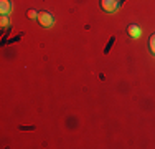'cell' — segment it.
<instances>
[{"mask_svg":"<svg viewBox=\"0 0 155 149\" xmlns=\"http://www.w3.org/2000/svg\"><path fill=\"white\" fill-rule=\"evenodd\" d=\"M127 33H129V36L137 38V36L140 35V28L137 27V25H129V27H127Z\"/></svg>","mask_w":155,"mask_h":149,"instance_id":"4","label":"cell"},{"mask_svg":"<svg viewBox=\"0 0 155 149\" xmlns=\"http://www.w3.org/2000/svg\"><path fill=\"white\" fill-rule=\"evenodd\" d=\"M8 23H10V22H8V17H7V15H2V18H0V25H2V28L5 30L7 27H8Z\"/></svg>","mask_w":155,"mask_h":149,"instance_id":"6","label":"cell"},{"mask_svg":"<svg viewBox=\"0 0 155 149\" xmlns=\"http://www.w3.org/2000/svg\"><path fill=\"white\" fill-rule=\"evenodd\" d=\"M10 10H12V3H10V0H0V13L8 15Z\"/></svg>","mask_w":155,"mask_h":149,"instance_id":"3","label":"cell"},{"mask_svg":"<svg viewBox=\"0 0 155 149\" xmlns=\"http://www.w3.org/2000/svg\"><path fill=\"white\" fill-rule=\"evenodd\" d=\"M101 7H102V10L112 13L119 9V0H101Z\"/></svg>","mask_w":155,"mask_h":149,"instance_id":"2","label":"cell"},{"mask_svg":"<svg viewBox=\"0 0 155 149\" xmlns=\"http://www.w3.org/2000/svg\"><path fill=\"white\" fill-rule=\"evenodd\" d=\"M149 48H150V51L155 55V33L150 35V38H149Z\"/></svg>","mask_w":155,"mask_h":149,"instance_id":"5","label":"cell"},{"mask_svg":"<svg viewBox=\"0 0 155 149\" xmlns=\"http://www.w3.org/2000/svg\"><path fill=\"white\" fill-rule=\"evenodd\" d=\"M38 22L41 27L45 28H50L53 25V15L50 12H38Z\"/></svg>","mask_w":155,"mask_h":149,"instance_id":"1","label":"cell"},{"mask_svg":"<svg viewBox=\"0 0 155 149\" xmlns=\"http://www.w3.org/2000/svg\"><path fill=\"white\" fill-rule=\"evenodd\" d=\"M27 15H28V18H38V12H36V10H33V9L28 10Z\"/></svg>","mask_w":155,"mask_h":149,"instance_id":"7","label":"cell"}]
</instances>
